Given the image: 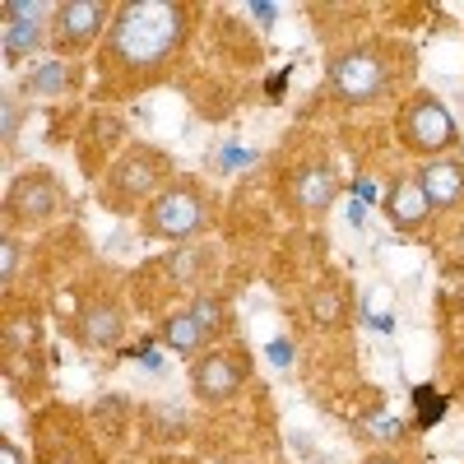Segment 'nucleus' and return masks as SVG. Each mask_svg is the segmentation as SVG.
<instances>
[{"label": "nucleus", "instance_id": "obj_1", "mask_svg": "<svg viewBox=\"0 0 464 464\" xmlns=\"http://www.w3.org/2000/svg\"><path fill=\"white\" fill-rule=\"evenodd\" d=\"M190 5L181 0H121L102 37V70L111 80H153L190 37Z\"/></svg>", "mask_w": 464, "mask_h": 464}, {"label": "nucleus", "instance_id": "obj_2", "mask_svg": "<svg viewBox=\"0 0 464 464\" xmlns=\"http://www.w3.org/2000/svg\"><path fill=\"white\" fill-rule=\"evenodd\" d=\"M409 47L385 43V37H367V43H348L325 61V89L343 107H367L381 102L400 84V74H409Z\"/></svg>", "mask_w": 464, "mask_h": 464}, {"label": "nucleus", "instance_id": "obj_3", "mask_svg": "<svg viewBox=\"0 0 464 464\" xmlns=\"http://www.w3.org/2000/svg\"><path fill=\"white\" fill-rule=\"evenodd\" d=\"M172 181H177V172H172V159H168L163 149L130 144L121 159L107 168V177H102V186H98V200L111 205V209H121V214H130V209H144V205L159 196V190H168Z\"/></svg>", "mask_w": 464, "mask_h": 464}, {"label": "nucleus", "instance_id": "obj_4", "mask_svg": "<svg viewBox=\"0 0 464 464\" xmlns=\"http://www.w3.org/2000/svg\"><path fill=\"white\" fill-rule=\"evenodd\" d=\"M395 140L404 153H413V159L432 163V159H455L459 149V126L450 107L432 93V89H413L400 111H395Z\"/></svg>", "mask_w": 464, "mask_h": 464}, {"label": "nucleus", "instance_id": "obj_5", "mask_svg": "<svg viewBox=\"0 0 464 464\" xmlns=\"http://www.w3.org/2000/svg\"><path fill=\"white\" fill-rule=\"evenodd\" d=\"M214 218V205L196 177H177L168 190H159L140 209V232L149 242H190L200 237Z\"/></svg>", "mask_w": 464, "mask_h": 464}, {"label": "nucleus", "instance_id": "obj_6", "mask_svg": "<svg viewBox=\"0 0 464 464\" xmlns=\"http://www.w3.org/2000/svg\"><path fill=\"white\" fill-rule=\"evenodd\" d=\"M65 209H70V200H65L61 181L47 168H24L5 186V232H19V237L56 223Z\"/></svg>", "mask_w": 464, "mask_h": 464}, {"label": "nucleus", "instance_id": "obj_7", "mask_svg": "<svg viewBox=\"0 0 464 464\" xmlns=\"http://www.w3.org/2000/svg\"><path fill=\"white\" fill-rule=\"evenodd\" d=\"M111 14H116V5H107V0H61L52 14L47 47L56 52V61H74V56L93 52L111 28Z\"/></svg>", "mask_w": 464, "mask_h": 464}, {"label": "nucleus", "instance_id": "obj_8", "mask_svg": "<svg viewBox=\"0 0 464 464\" xmlns=\"http://www.w3.org/2000/svg\"><path fill=\"white\" fill-rule=\"evenodd\" d=\"M251 381V358L246 348H232V343H214L209 353H200L190 362V395L200 404H227L246 391Z\"/></svg>", "mask_w": 464, "mask_h": 464}, {"label": "nucleus", "instance_id": "obj_9", "mask_svg": "<svg viewBox=\"0 0 464 464\" xmlns=\"http://www.w3.org/2000/svg\"><path fill=\"white\" fill-rule=\"evenodd\" d=\"M52 14L56 5H47V0H5L0 5V52H5L10 65L37 56L47 43H52Z\"/></svg>", "mask_w": 464, "mask_h": 464}, {"label": "nucleus", "instance_id": "obj_10", "mask_svg": "<svg viewBox=\"0 0 464 464\" xmlns=\"http://www.w3.org/2000/svg\"><path fill=\"white\" fill-rule=\"evenodd\" d=\"M339 168L330 159H306L302 168H293L288 177V205L302 214V218H321L334 200H339Z\"/></svg>", "mask_w": 464, "mask_h": 464}, {"label": "nucleus", "instance_id": "obj_11", "mask_svg": "<svg viewBox=\"0 0 464 464\" xmlns=\"http://www.w3.org/2000/svg\"><path fill=\"white\" fill-rule=\"evenodd\" d=\"M126 325H130V316H126L121 297L102 293L80 312V343L93 348V353H107V348H116L126 339Z\"/></svg>", "mask_w": 464, "mask_h": 464}, {"label": "nucleus", "instance_id": "obj_12", "mask_svg": "<svg viewBox=\"0 0 464 464\" xmlns=\"http://www.w3.org/2000/svg\"><path fill=\"white\" fill-rule=\"evenodd\" d=\"M385 218H391L395 232H404V237H413V232H422L432 223V205L428 196H422L418 177H395L391 190H385Z\"/></svg>", "mask_w": 464, "mask_h": 464}, {"label": "nucleus", "instance_id": "obj_13", "mask_svg": "<svg viewBox=\"0 0 464 464\" xmlns=\"http://www.w3.org/2000/svg\"><path fill=\"white\" fill-rule=\"evenodd\" d=\"M418 186H422V196H428L432 214H446L464 200V159H432V163H422L418 172Z\"/></svg>", "mask_w": 464, "mask_h": 464}, {"label": "nucleus", "instance_id": "obj_14", "mask_svg": "<svg viewBox=\"0 0 464 464\" xmlns=\"http://www.w3.org/2000/svg\"><path fill=\"white\" fill-rule=\"evenodd\" d=\"M306 316H312L316 330H348V321H353V297H348V288L339 279H321L316 288H306Z\"/></svg>", "mask_w": 464, "mask_h": 464}, {"label": "nucleus", "instance_id": "obj_15", "mask_svg": "<svg viewBox=\"0 0 464 464\" xmlns=\"http://www.w3.org/2000/svg\"><path fill=\"white\" fill-rule=\"evenodd\" d=\"M163 343L172 348V353L190 358V362H196L200 353H209V348H214L209 330H205V325H200L196 316H190L186 306H181V312H172V316L163 321Z\"/></svg>", "mask_w": 464, "mask_h": 464}, {"label": "nucleus", "instance_id": "obj_16", "mask_svg": "<svg viewBox=\"0 0 464 464\" xmlns=\"http://www.w3.org/2000/svg\"><path fill=\"white\" fill-rule=\"evenodd\" d=\"M190 316H196L205 330H209V339L218 343L227 330H232V312H227V297H218V293H200V297H190V306H186Z\"/></svg>", "mask_w": 464, "mask_h": 464}, {"label": "nucleus", "instance_id": "obj_17", "mask_svg": "<svg viewBox=\"0 0 464 464\" xmlns=\"http://www.w3.org/2000/svg\"><path fill=\"white\" fill-rule=\"evenodd\" d=\"M19 251H24L19 232H5V237H0V288H14V275H19Z\"/></svg>", "mask_w": 464, "mask_h": 464}, {"label": "nucleus", "instance_id": "obj_18", "mask_svg": "<svg viewBox=\"0 0 464 464\" xmlns=\"http://www.w3.org/2000/svg\"><path fill=\"white\" fill-rule=\"evenodd\" d=\"M56 89H70V70L61 61H52L43 74H33V80L24 84V93H56Z\"/></svg>", "mask_w": 464, "mask_h": 464}, {"label": "nucleus", "instance_id": "obj_19", "mask_svg": "<svg viewBox=\"0 0 464 464\" xmlns=\"http://www.w3.org/2000/svg\"><path fill=\"white\" fill-rule=\"evenodd\" d=\"M14 135H19V102L14 93H5V153L14 149Z\"/></svg>", "mask_w": 464, "mask_h": 464}, {"label": "nucleus", "instance_id": "obj_20", "mask_svg": "<svg viewBox=\"0 0 464 464\" xmlns=\"http://www.w3.org/2000/svg\"><path fill=\"white\" fill-rule=\"evenodd\" d=\"M0 464H28V455H24V450L5 437V441H0Z\"/></svg>", "mask_w": 464, "mask_h": 464}, {"label": "nucleus", "instance_id": "obj_21", "mask_svg": "<svg viewBox=\"0 0 464 464\" xmlns=\"http://www.w3.org/2000/svg\"><path fill=\"white\" fill-rule=\"evenodd\" d=\"M362 464H409V459H404V455H395V450H372Z\"/></svg>", "mask_w": 464, "mask_h": 464}, {"label": "nucleus", "instance_id": "obj_22", "mask_svg": "<svg viewBox=\"0 0 464 464\" xmlns=\"http://www.w3.org/2000/svg\"><path fill=\"white\" fill-rule=\"evenodd\" d=\"M159 464H186V459H159Z\"/></svg>", "mask_w": 464, "mask_h": 464}]
</instances>
